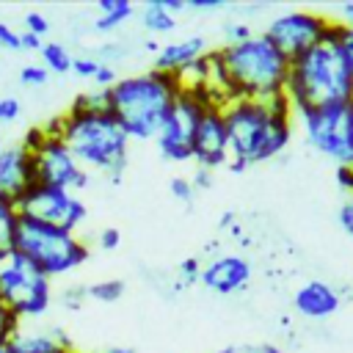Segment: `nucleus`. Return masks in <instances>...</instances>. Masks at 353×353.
Here are the masks:
<instances>
[{"mask_svg": "<svg viewBox=\"0 0 353 353\" xmlns=\"http://www.w3.org/2000/svg\"><path fill=\"white\" fill-rule=\"evenodd\" d=\"M292 105L284 97L276 99H232L223 105L229 130V171L240 174L254 163H265L281 154L292 138Z\"/></svg>", "mask_w": 353, "mask_h": 353, "instance_id": "1", "label": "nucleus"}, {"mask_svg": "<svg viewBox=\"0 0 353 353\" xmlns=\"http://www.w3.org/2000/svg\"><path fill=\"white\" fill-rule=\"evenodd\" d=\"M50 127L63 138V143L72 149V154L85 171L94 168L102 171L113 185L121 182V174L127 168L130 135L110 110L69 108L66 113L52 119Z\"/></svg>", "mask_w": 353, "mask_h": 353, "instance_id": "2", "label": "nucleus"}, {"mask_svg": "<svg viewBox=\"0 0 353 353\" xmlns=\"http://www.w3.org/2000/svg\"><path fill=\"white\" fill-rule=\"evenodd\" d=\"M182 88L185 85L179 74H168L160 69L119 77V83L110 88V113L124 127L130 141L157 138Z\"/></svg>", "mask_w": 353, "mask_h": 353, "instance_id": "3", "label": "nucleus"}, {"mask_svg": "<svg viewBox=\"0 0 353 353\" xmlns=\"http://www.w3.org/2000/svg\"><path fill=\"white\" fill-rule=\"evenodd\" d=\"M287 99L295 113L353 99V69L331 33L325 41L290 61Z\"/></svg>", "mask_w": 353, "mask_h": 353, "instance_id": "4", "label": "nucleus"}, {"mask_svg": "<svg viewBox=\"0 0 353 353\" xmlns=\"http://www.w3.org/2000/svg\"><path fill=\"white\" fill-rule=\"evenodd\" d=\"M226 83L229 102L232 99H276L287 94L290 58L265 36L254 33L240 44L218 47Z\"/></svg>", "mask_w": 353, "mask_h": 353, "instance_id": "5", "label": "nucleus"}, {"mask_svg": "<svg viewBox=\"0 0 353 353\" xmlns=\"http://www.w3.org/2000/svg\"><path fill=\"white\" fill-rule=\"evenodd\" d=\"M11 248L28 256L50 279L66 276L88 259V245L77 237V232H69L36 218H25V215H19V226Z\"/></svg>", "mask_w": 353, "mask_h": 353, "instance_id": "6", "label": "nucleus"}, {"mask_svg": "<svg viewBox=\"0 0 353 353\" xmlns=\"http://www.w3.org/2000/svg\"><path fill=\"white\" fill-rule=\"evenodd\" d=\"M0 301L19 323L39 320L52 306V279L11 248L0 259Z\"/></svg>", "mask_w": 353, "mask_h": 353, "instance_id": "7", "label": "nucleus"}, {"mask_svg": "<svg viewBox=\"0 0 353 353\" xmlns=\"http://www.w3.org/2000/svg\"><path fill=\"white\" fill-rule=\"evenodd\" d=\"M22 143L33 154L36 179L41 185H55V188H63V190H72V193L88 188V171L77 163L72 149L63 143V138L50 124L28 130Z\"/></svg>", "mask_w": 353, "mask_h": 353, "instance_id": "8", "label": "nucleus"}, {"mask_svg": "<svg viewBox=\"0 0 353 353\" xmlns=\"http://www.w3.org/2000/svg\"><path fill=\"white\" fill-rule=\"evenodd\" d=\"M306 143L331 157L336 168H353V99L295 113Z\"/></svg>", "mask_w": 353, "mask_h": 353, "instance_id": "9", "label": "nucleus"}, {"mask_svg": "<svg viewBox=\"0 0 353 353\" xmlns=\"http://www.w3.org/2000/svg\"><path fill=\"white\" fill-rule=\"evenodd\" d=\"M207 105L210 102L204 99V94L199 88H182V94L176 97L171 113L165 116V121L154 138L163 160H174V163L193 160V135H196V124Z\"/></svg>", "mask_w": 353, "mask_h": 353, "instance_id": "10", "label": "nucleus"}, {"mask_svg": "<svg viewBox=\"0 0 353 353\" xmlns=\"http://www.w3.org/2000/svg\"><path fill=\"white\" fill-rule=\"evenodd\" d=\"M17 210L25 218H36V221L69 229V232H77V226L88 218V207L77 193L55 188V185H41V182H36L22 196Z\"/></svg>", "mask_w": 353, "mask_h": 353, "instance_id": "11", "label": "nucleus"}, {"mask_svg": "<svg viewBox=\"0 0 353 353\" xmlns=\"http://www.w3.org/2000/svg\"><path fill=\"white\" fill-rule=\"evenodd\" d=\"M331 25L334 22L317 11H287L270 19L262 33L292 61L306 50H312L314 44L325 41L331 33Z\"/></svg>", "mask_w": 353, "mask_h": 353, "instance_id": "12", "label": "nucleus"}, {"mask_svg": "<svg viewBox=\"0 0 353 353\" xmlns=\"http://www.w3.org/2000/svg\"><path fill=\"white\" fill-rule=\"evenodd\" d=\"M193 160L199 168H223L229 165V130H226V116L223 105H207L193 135Z\"/></svg>", "mask_w": 353, "mask_h": 353, "instance_id": "13", "label": "nucleus"}, {"mask_svg": "<svg viewBox=\"0 0 353 353\" xmlns=\"http://www.w3.org/2000/svg\"><path fill=\"white\" fill-rule=\"evenodd\" d=\"M36 168H33V154L30 149L17 141L6 143L0 152V201L6 204H19L22 196L36 185Z\"/></svg>", "mask_w": 353, "mask_h": 353, "instance_id": "14", "label": "nucleus"}, {"mask_svg": "<svg viewBox=\"0 0 353 353\" xmlns=\"http://www.w3.org/2000/svg\"><path fill=\"white\" fill-rule=\"evenodd\" d=\"M254 268L240 254H215L201 268V284L204 290L215 295H234L251 284Z\"/></svg>", "mask_w": 353, "mask_h": 353, "instance_id": "15", "label": "nucleus"}, {"mask_svg": "<svg viewBox=\"0 0 353 353\" xmlns=\"http://www.w3.org/2000/svg\"><path fill=\"white\" fill-rule=\"evenodd\" d=\"M11 345L17 347V353H77L69 334L61 325H25L19 323V328L11 336Z\"/></svg>", "mask_w": 353, "mask_h": 353, "instance_id": "16", "label": "nucleus"}, {"mask_svg": "<svg viewBox=\"0 0 353 353\" xmlns=\"http://www.w3.org/2000/svg\"><path fill=\"white\" fill-rule=\"evenodd\" d=\"M292 303H295V312L309 317V320H325L331 317L339 303H342V295L334 284L328 281H320V279H312L306 284H301L292 295Z\"/></svg>", "mask_w": 353, "mask_h": 353, "instance_id": "17", "label": "nucleus"}, {"mask_svg": "<svg viewBox=\"0 0 353 353\" xmlns=\"http://www.w3.org/2000/svg\"><path fill=\"white\" fill-rule=\"evenodd\" d=\"M204 52H207V39L204 36H190V39H182V41L160 44V52L154 55V66L152 69H160V72H168V74H179L185 66H190Z\"/></svg>", "mask_w": 353, "mask_h": 353, "instance_id": "18", "label": "nucleus"}, {"mask_svg": "<svg viewBox=\"0 0 353 353\" xmlns=\"http://www.w3.org/2000/svg\"><path fill=\"white\" fill-rule=\"evenodd\" d=\"M97 8H99V17L94 22V30H99V33L116 30L121 22H127L135 14V8H132L130 0H99Z\"/></svg>", "mask_w": 353, "mask_h": 353, "instance_id": "19", "label": "nucleus"}, {"mask_svg": "<svg viewBox=\"0 0 353 353\" xmlns=\"http://www.w3.org/2000/svg\"><path fill=\"white\" fill-rule=\"evenodd\" d=\"M141 22H143V28H146L149 33H168V30L176 28V17H171V14L163 8L160 0L143 3V8H141Z\"/></svg>", "mask_w": 353, "mask_h": 353, "instance_id": "20", "label": "nucleus"}, {"mask_svg": "<svg viewBox=\"0 0 353 353\" xmlns=\"http://www.w3.org/2000/svg\"><path fill=\"white\" fill-rule=\"evenodd\" d=\"M39 55H41V66H44L47 72H55V74L72 72L74 58H72V52H69L61 41H44L41 50H39Z\"/></svg>", "mask_w": 353, "mask_h": 353, "instance_id": "21", "label": "nucleus"}, {"mask_svg": "<svg viewBox=\"0 0 353 353\" xmlns=\"http://www.w3.org/2000/svg\"><path fill=\"white\" fill-rule=\"evenodd\" d=\"M17 226H19V210L14 204L0 201V251H11Z\"/></svg>", "mask_w": 353, "mask_h": 353, "instance_id": "22", "label": "nucleus"}, {"mask_svg": "<svg viewBox=\"0 0 353 353\" xmlns=\"http://www.w3.org/2000/svg\"><path fill=\"white\" fill-rule=\"evenodd\" d=\"M201 268H204V259L201 256H185L179 265H176V290H185V287H193L201 281Z\"/></svg>", "mask_w": 353, "mask_h": 353, "instance_id": "23", "label": "nucleus"}, {"mask_svg": "<svg viewBox=\"0 0 353 353\" xmlns=\"http://www.w3.org/2000/svg\"><path fill=\"white\" fill-rule=\"evenodd\" d=\"M121 295H124V281L121 279H105V281L88 284V298H94L99 303H116Z\"/></svg>", "mask_w": 353, "mask_h": 353, "instance_id": "24", "label": "nucleus"}, {"mask_svg": "<svg viewBox=\"0 0 353 353\" xmlns=\"http://www.w3.org/2000/svg\"><path fill=\"white\" fill-rule=\"evenodd\" d=\"M72 108H80V110H110V88L83 91V94L74 97Z\"/></svg>", "mask_w": 353, "mask_h": 353, "instance_id": "25", "label": "nucleus"}, {"mask_svg": "<svg viewBox=\"0 0 353 353\" xmlns=\"http://www.w3.org/2000/svg\"><path fill=\"white\" fill-rule=\"evenodd\" d=\"M331 39L342 47L350 69H353V25H342V22H334L331 25Z\"/></svg>", "mask_w": 353, "mask_h": 353, "instance_id": "26", "label": "nucleus"}, {"mask_svg": "<svg viewBox=\"0 0 353 353\" xmlns=\"http://www.w3.org/2000/svg\"><path fill=\"white\" fill-rule=\"evenodd\" d=\"M127 55V50H124V44H119V41H105V44H99L97 50H94V58L99 61V63H108V66H116V61H121Z\"/></svg>", "mask_w": 353, "mask_h": 353, "instance_id": "27", "label": "nucleus"}, {"mask_svg": "<svg viewBox=\"0 0 353 353\" xmlns=\"http://www.w3.org/2000/svg\"><path fill=\"white\" fill-rule=\"evenodd\" d=\"M22 30H28V33L44 39V36L50 33V19H47L41 11H28L25 19H22Z\"/></svg>", "mask_w": 353, "mask_h": 353, "instance_id": "28", "label": "nucleus"}, {"mask_svg": "<svg viewBox=\"0 0 353 353\" xmlns=\"http://www.w3.org/2000/svg\"><path fill=\"white\" fill-rule=\"evenodd\" d=\"M50 77V72L41 66V63H25L19 69V83L22 85H44Z\"/></svg>", "mask_w": 353, "mask_h": 353, "instance_id": "29", "label": "nucleus"}, {"mask_svg": "<svg viewBox=\"0 0 353 353\" xmlns=\"http://www.w3.org/2000/svg\"><path fill=\"white\" fill-rule=\"evenodd\" d=\"M168 190H171V196H174L176 201H182V204H190L193 196H196V188H193V182H190L188 176H174V179L168 182Z\"/></svg>", "mask_w": 353, "mask_h": 353, "instance_id": "30", "label": "nucleus"}, {"mask_svg": "<svg viewBox=\"0 0 353 353\" xmlns=\"http://www.w3.org/2000/svg\"><path fill=\"white\" fill-rule=\"evenodd\" d=\"M251 36H254V30L245 22H229L223 28V44H240V41H245Z\"/></svg>", "mask_w": 353, "mask_h": 353, "instance_id": "31", "label": "nucleus"}, {"mask_svg": "<svg viewBox=\"0 0 353 353\" xmlns=\"http://www.w3.org/2000/svg\"><path fill=\"white\" fill-rule=\"evenodd\" d=\"M99 61L94 58V55H77L74 58V63H72V72L77 74V77H88V80H94V74L99 72Z\"/></svg>", "mask_w": 353, "mask_h": 353, "instance_id": "32", "label": "nucleus"}, {"mask_svg": "<svg viewBox=\"0 0 353 353\" xmlns=\"http://www.w3.org/2000/svg\"><path fill=\"white\" fill-rule=\"evenodd\" d=\"M85 298H88V287H66V290L58 295V301H61L66 309H72V312H77Z\"/></svg>", "mask_w": 353, "mask_h": 353, "instance_id": "33", "label": "nucleus"}, {"mask_svg": "<svg viewBox=\"0 0 353 353\" xmlns=\"http://www.w3.org/2000/svg\"><path fill=\"white\" fill-rule=\"evenodd\" d=\"M17 328H19L17 314H14V312L0 301V342H3V339H11Z\"/></svg>", "mask_w": 353, "mask_h": 353, "instance_id": "34", "label": "nucleus"}, {"mask_svg": "<svg viewBox=\"0 0 353 353\" xmlns=\"http://www.w3.org/2000/svg\"><path fill=\"white\" fill-rule=\"evenodd\" d=\"M19 113H22V105H19L17 97H11V94L0 97V124H6V121H17Z\"/></svg>", "mask_w": 353, "mask_h": 353, "instance_id": "35", "label": "nucleus"}, {"mask_svg": "<svg viewBox=\"0 0 353 353\" xmlns=\"http://www.w3.org/2000/svg\"><path fill=\"white\" fill-rule=\"evenodd\" d=\"M336 218H339V226L353 237V193H345V199H342V204H339Z\"/></svg>", "mask_w": 353, "mask_h": 353, "instance_id": "36", "label": "nucleus"}, {"mask_svg": "<svg viewBox=\"0 0 353 353\" xmlns=\"http://www.w3.org/2000/svg\"><path fill=\"white\" fill-rule=\"evenodd\" d=\"M97 243H99V248H102V251H113V248H119V245H121V232H119L116 226H105V229L99 232Z\"/></svg>", "mask_w": 353, "mask_h": 353, "instance_id": "37", "label": "nucleus"}, {"mask_svg": "<svg viewBox=\"0 0 353 353\" xmlns=\"http://www.w3.org/2000/svg\"><path fill=\"white\" fill-rule=\"evenodd\" d=\"M0 47L3 50H22L19 47V30L0 19Z\"/></svg>", "mask_w": 353, "mask_h": 353, "instance_id": "38", "label": "nucleus"}, {"mask_svg": "<svg viewBox=\"0 0 353 353\" xmlns=\"http://www.w3.org/2000/svg\"><path fill=\"white\" fill-rule=\"evenodd\" d=\"M94 83H97V88H113V85L119 83V74H116V69H113V66L102 63V66H99V72L94 74Z\"/></svg>", "mask_w": 353, "mask_h": 353, "instance_id": "39", "label": "nucleus"}, {"mask_svg": "<svg viewBox=\"0 0 353 353\" xmlns=\"http://www.w3.org/2000/svg\"><path fill=\"white\" fill-rule=\"evenodd\" d=\"M41 44H44V39H39V36H33V33H28V30H19V47L22 50H28V52H39L41 50Z\"/></svg>", "mask_w": 353, "mask_h": 353, "instance_id": "40", "label": "nucleus"}, {"mask_svg": "<svg viewBox=\"0 0 353 353\" xmlns=\"http://www.w3.org/2000/svg\"><path fill=\"white\" fill-rule=\"evenodd\" d=\"M193 188L196 190H207L210 185H212V174H210V168H196V174H193Z\"/></svg>", "mask_w": 353, "mask_h": 353, "instance_id": "41", "label": "nucleus"}, {"mask_svg": "<svg viewBox=\"0 0 353 353\" xmlns=\"http://www.w3.org/2000/svg\"><path fill=\"white\" fill-rule=\"evenodd\" d=\"M188 8H196V11H215V8H223V0H188Z\"/></svg>", "mask_w": 353, "mask_h": 353, "instance_id": "42", "label": "nucleus"}, {"mask_svg": "<svg viewBox=\"0 0 353 353\" xmlns=\"http://www.w3.org/2000/svg\"><path fill=\"white\" fill-rule=\"evenodd\" d=\"M163 3V8L171 14V17H176L179 11H185L188 8V0H160Z\"/></svg>", "mask_w": 353, "mask_h": 353, "instance_id": "43", "label": "nucleus"}, {"mask_svg": "<svg viewBox=\"0 0 353 353\" xmlns=\"http://www.w3.org/2000/svg\"><path fill=\"white\" fill-rule=\"evenodd\" d=\"M339 22L342 25H353V3H342L339 6Z\"/></svg>", "mask_w": 353, "mask_h": 353, "instance_id": "44", "label": "nucleus"}, {"mask_svg": "<svg viewBox=\"0 0 353 353\" xmlns=\"http://www.w3.org/2000/svg\"><path fill=\"white\" fill-rule=\"evenodd\" d=\"M232 221H234V212H232V210H226V212L218 218V229H229V226H232Z\"/></svg>", "mask_w": 353, "mask_h": 353, "instance_id": "45", "label": "nucleus"}, {"mask_svg": "<svg viewBox=\"0 0 353 353\" xmlns=\"http://www.w3.org/2000/svg\"><path fill=\"white\" fill-rule=\"evenodd\" d=\"M105 353H138L132 345H110Z\"/></svg>", "mask_w": 353, "mask_h": 353, "instance_id": "46", "label": "nucleus"}, {"mask_svg": "<svg viewBox=\"0 0 353 353\" xmlns=\"http://www.w3.org/2000/svg\"><path fill=\"white\" fill-rule=\"evenodd\" d=\"M262 353H284L279 345H273V342H262Z\"/></svg>", "mask_w": 353, "mask_h": 353, "instance_id": "47", "label": "nucleus"}, {"mask_svg": "<svg viewBox=\"0 0 353 353\" xmlns=\"http://www.w3.org/2000/svg\"><path fill=\"white\" fill-rule=\"evenodd\" d=\"M0 353H17V347L11 345V339H3L0 342Z\"/></svg>", "mask_w": 353, "mask_h": 353, "instance_id": "48", "label": "nucleus"}, {"mask_svg": "<svg viewBox=\"0 0 353 353\" xmlns=\"http://www.w3.org/2000/svg\"><path fill=\"white\" fill-rule=\"evenodd\" d=\"M143 47H146V50H149V52H154V55H157V52H160V44H157V41H154V39H149V41H143Z\"/></svg>", "mask_w": 353, "mask_h": 353, "instance_id": "49", "label": "nucleus"}, {"mask_svg": "<svg viewBox=\"0 0 353 353\" xmlns=\"http://www.w3.org/2000/svg\"><path fill=\"white\" fill-rule=\"evenodd\" d=\"M215 353H237V345H226V347H221V350H215Z\"/></svg>", "mask_w": 353, "mask_h": 353, "instance_id": "50", "label": "nucleus"}, {"mask_svg": "<svg viewBox=\"0 0 353 353\" xmlns=\"http://www.w3.org/2000/svg\"><path fill=\"white\" fill-rule=\"evenodd\" d=\"M3 149H6V141H3V135H0V152H3Z\"/></svg>", "mask_w": 353, "mask_h": 353, "instance_id": "51", "label": "nucleus"}, {"mask_svg": "<svg viewBox=\"0 0 353 353\" xmlns=\"http://www.w3.org/2000/svg\"><path fill=\"white\" fill-rule=\"evenodd\" d=\"M3 254H6V251H0V259H3Z\"/></svg>", "mask_w": 353, "mask_h": 353, "instance_id": "52", "label": "nucleus"}]
</instances>
